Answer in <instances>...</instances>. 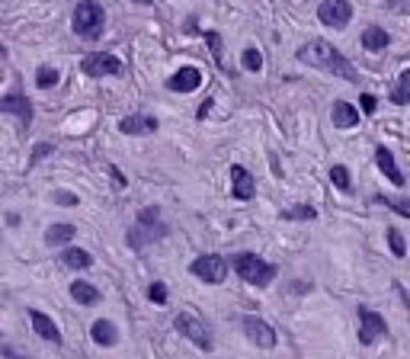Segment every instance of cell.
<instances>
[{"instance_id": "6da1fadb", "label": "cell", "mask_w": 410, "mask_h": 359, "mask_svg": "<svg viewBox=\"0 0 410 359\" xmlns=\"http://www.w3.org/2000/svg\"><path fill=\"white\" fill-rule=\"evenodd\" d=\"M298 61L308 64V68H314V71H324V74L343 77L346 83H356L359 80L356 68H352V64L343 58V51L333 48V45L324 42V38H311V42L301 45V48H298Z\"/></svg>"}, {"instance_id": "7a4b0ae2", "label": "cell", "mask_w": 410, "mask_h": 359, "mask_svg": "<svg viewBox=\"0 0 410 359\" xmlns=\"http://www.w3.org/2000/svg\"><path fill=\"white\" fill-rule=\"evenodd\" d=\"M167 231H170V228H167L160 209H157V205H147V209L138 215V222L132 224V231H128L125 241H128V247H132V250H144L147 244L164 241Z\"/></svg>"}, {"instance_id": "3957f363", "label": "cell", "mask_w": 410, "mask_h": 359, "mask_svg": "<svg viewBox=\"0 0 410 359\" xmlns=\"http://www.w3.org/2000/svg\"><path fill=\"white\" fill-rule=\"evenodd\" d=\"M231 266H234V273L241 276L247 286H256V288H266L269 282L279 276V269H275V263H266L263 256L250 254V250H243V254H234V260H231Z\"/></svg>"}, {"instance_id": "277c9868", "label": "cell", "mask_w": 410, "mask_h": 359, "mask_svg": "<svg viewBox=\"0 0 410 359\" xmlns=\"http://www.w3.org/2000/svg\"><path fill=\"white\" fill-rule=\"evenodd\" d=\"M70 29L80 38H87V42H96L102 36V29H106V10L96 0H80L74 6V16H70Z\"/></svg>"}, {"instance_id": "5b68a950", "label": "cell", "mask_w": 410, "mask_h": 359, "mask_svg": "<svg viewBox=\"0 0 410 359\" xmlns=\"http://www.w3.org/2000/svg\"><path fill=\"white\" fill-rule=\"evenodd\" d=\"M228 269H231V263L224 260L221 254H202L189 263V273L196 276V279H202L205 286H221V282L228 279Z\"/></svg>"}, {"instance_id": "8992f818", "label": "cell", "mask_w": 410, "mask_h": 359, "mask_svg": "<svg viewBox=\"0 0 410 359\" xmlns=\"http://www.w3.org/2000/svg\"><path fill=\"white\" fill-rule=\"evenodd\" d=\"M173 327H177V333H183V337L189 340V343H196L199 350H205V353H211V350H215V340H211L209 327H205L202 321L196 318V314H189V311L177 314V321H173Z\"/></svg>"}, {"instance_id": "52a82bcc", "label": "cell", "mask_w": 410, "mask_h": 359, "mask_svg": "<svg viewBox=\"0 0 410 359\" xmlns=\"http://www.w3.org/2000/svg\"><path fill=\"white\" fill-rule=\"evenodd\" d=\"M80 71H83V77H93V80H100V77L122 74V71H125V64H122L115 55H109V51H90V55L80 61Z\"/></svg>"}, {"instance_id": "ba28073f", "label": "cell", "mask_w": 410, "mask_h": 359, "mask_svg": "<svg viewBox=\"0 0 410 359\" xmlns=\"http://www.w3.org/2000/svg\"><path fill=\"white\" fill-rule=\"evenodd\" d=\"M388 333V324L384 318L369 305H359V343L362 346H372L375 340H382Z\"/></svg>"}, {"instance_id": "9c48e42d", "label": "cell", "mask_w": 410, "mask_h": 359, "mask_svg": "<svg viewBox=\"0 0 410 359\" xmlns=\"http://www.w3.org/2000/svg\"><path fill=\"white\" fill-rule=\"evenodd\" d=\"M317 19L324 26H330V29H346L352 19V4L349 0H320Z\"/></svg>"}, {"instance_id": "30bf717a", "label": "cell", "mask_w": 410, "mask_h": 359, "mask_svg": "<svg viewBox=\"0 0 410 359\" xmlns=\"http://www.w3.org/2000/svg\"><path fill=\"white\" fill-rule=\"evenodd\" d=\"M241 327H243V333H247L250 343L263 346V350H273V346L279 343V337H275L273 324H266V321L256 318V314H247V318L241 321Z\"/></svg>"}, {"instance_id": "8fae6325", "label": "cell", "mask_w": 410, "mask_h": 359, "mask_svg": "<svg viewBox=\"0 0 410 359\" xmlns=\"http://www.w3.org/2000/svg\"><path fill=\"white\" fill-rule=\"evenodd\" d=\"M0 113H6V115H16L19 119V128H29L32 125V103H29V96H23V93H6L4 100H0Z\"/></svg>"}, {"instance_id": "7c38bea8", "label": "cell", "mask_w": 410, "mask_h": 359, "mask_svg": "<svg viewBox=\"0 0 410 359\" xmlns=\"http://www.w3.org/2000/svg\"><path fill=\"white\" fill-rule=\"evenodd\" d=\"M231 196L241 199V202H247V199L256 196V180H253V173H250L243 164L231 167Z\"/></svg>"}, {"instance_id": "4fadbf2b", "label": "cell", "mask_w": 410, "mask_h": 359, "mask_svg": "<svg viewBox=\"0 0 410 359\" xmlns=\"http://www.w3.org/2000/svg\"><path fill=\"white\" fill-rule=\"evenodd\" d=\"M199 87H202V71L192 68V64H186L177 74L167 77V90H173V93H192V90H199Z\"/></svg>"}, {"instance_id": "5bb4252c", "label": "cell", "mask_w": 410, "mask_h": 359, "mask_svg": "<svg viewBox=\"0 0 410 359\" xmlns=\"http://www.w3.org/2000/svg\"><path fill=\"white\" fill-rule=\"evenodd\" d=\"M160 128V122L154 115H144V113H135V115H125L119 122V132L122 135H154Z\"/></svg>"}, {"instance_id": "9a60e30c", "label": "cell", "mask_w": 410, "mask_h": 359, "mask_svg": "<svg viewBox=\"0 0 410 359\" xmlns=\"http://www.w3.org/2000/svg\"><path fill=\"white\" fill-rule=\"evenodd\" d=\"M29 321H32V331L38 333L42 340H48V343H61V331H58V324L48 318L45 311H38V308H29Z\"/></svg>"}, {"instance_id": "2e32d148", "label": "cell", "mask_w": 410, "mask_h": 359, "mask_svg": "<svg viewBox=\"0 0 410 359\" xmlns=\"http://www.w3.org/2000/svg\"><path fill=\"white\" fill-rule=\"evenodd\" d=\"M330 115H333V128H340V132H349V128L359 125V109L346 100H333Z\"/></svg>"}, {"instance_id": "e0dca14e", "label": "cell", "mask_w": 410, "mask_h": 359, "mask_svg": "<svg viewBox=\"0 0 410 359\" xmlns=\"http://www.w3.org/2000/svg\"><path fill=\"white\" fill-rule=\"evenodd\" d=\"M375 164H378V170H382L394 186H404V183H407V180H404V173H401V167H397V160H394V154H391L384 145L375 147Z\"/></svg>"}, {"instance_id": "ac0fdd59", "label": "cell", "mask_w": 410, "mask_h": 359, "mask_svg": "<svg viewBox=\"0 0 410 359\" xmlns=\"http://www.w3.org/2000/svg\"><path fill=\"white\" fill-rule=\"evenodd\" d=\"M391 45V36L384 26H365L362 29V48L365 51H384Z\"/></svg>"}, {"instance_id": "d6986e66", "label": "cell", "mask_w": 410, "mask_h": 359, "mask_svg": "<svg viewBox=\"0 0 410 359\" xmlns=\"http://www.w3.org/2000/svg\"><path fill=\"white\" fill-rule=\"evenodd\" d=\"M90 337H93L96 346H115L119 343V327H115L112 321H93Z\"/></svg>"}, {"instance_id": "ffe728a7", "label": "cell", "mask_w": 410, "mask_h": 359, "mask_svg": "<svg viewBox=\"0 0 410 359\" xmlns=\"http://www.w3.org/2000/svg\"><path fill=\"white\" fill-rule=\"evenodd\" d=\"M74 237H77V224H70V222H58V224H51V228L45 231V244H48V247L70 244Z\"/></svg>"}, {"instance_id": "44dd1931", "label": "cell", "mask_w": 410, "mask_h": 359, "mask_svg": "<svg viewBox=\"0 0 410 359\" xmlns=\"http://www.w3.org/2000/svg\"><path fill=\"white\" fill-rule=\"evenodd\" d=\"M61 263L68 269H90V266H93V254H90V250H83V247H64Z\"/></svg>"}, {"instance_id": "7402d4cb", "label": "cell", "mask_w": 410, "mask_h": 359, "mask_svg": "<svg viewBox=\"0 0 410 359\" xmlns=\"http://www.w3.org/2000/svg\"><path fill=\"white\" fill-rule=\"evenodd\" d=\"M70 298H74L77 305H96V301H100V288H96L93 282L77 279V282H70Z\"/></svg>"}, {"instance_id": "603a6c76", "label": "cell", "mask_w": 410, "mask_h": 359, "mask_svg": "<svg viewBox=\"0 0 410 359\" xmlns=\"http://www.w3.org/2000/svg\"><path fill=\"white\" fill-rule=\"evenodd\" d=\"M391 103H394V106H407L410 103V68H404L401 74H397V83H394V90H391Z\"/></svg>"}, {"instance_id": "cb8c5ba5", "label": "cell", "mask_w": 410, "mask_h": 359, "mask_svg": "<svg viewBox=\"0 0 410 359\" xmlns=\"http://www.w3.org/2000/svg\"><path fill=\"white\" fill-rule=\"evenodd\" d=\"M241 64H243V71H250V74H260V71H263L260 48H256V45H247V48L241 51Z\"/></svg>"}, {"instance_id": "d4e9b609", "label": "cell", "mask_w": 410, "mask_h": 359, "mask_svg": "<svg viewBox=\"0 0 410 359\" xmlns=\"http://www.w3.org/2000/svg\"><path fill=\"white\" fill-rule=\"evenodd\" d=\"M58 80H61L58 68H48V64H38V68H36V87L38 90H51Z\"/></svg>"}, {"instance_id": "484cf974", "label": "cell", "mask_w": 410, "mask_h": 359, "mask_svg": "<svg viewBox=\"0 0 410 359\" xmlns=\"http://www.w3.org/2000/svg\"><path fill=\"white\" fill-rule=\"evenodd\" d=\"M282 218H285V222H314L317 209H314V205H292V209L282 212Z\"/></svg>"}, {"instance_id": "4316f807", "label": "cell", "mask_w": 410, "mask_h": 359, "mask_svg": "<svg viewBox=\"0 0 410 359\" xmlns=\"http://www.w3.org/2000/svg\"><path fill=\"white\" fill-rule=\"evenodd\" d=\"M330 180H333V186H337V189L340 192H349V170H346V167L343 164H333L330 167Z\"/></svg>"}, {"instance_id": "83f0119b", "label": "cell", "mask_w": 410, "mask_h": 359, "mask_svg": "<svg viewBox=\"0 0 410 359\" xmlns=\"http://www.w3.org/2000/svg\"><path fill=\"white\" fill-rule=\"evenodd\" d=\"M378 202L388 205L391 212H397V215L410 218V199H388V196H378Z\"/></svg>"}, {"instance_id": "f1b7e54d", "label": "cell", "mask_w": 410, "mask_h": 359, "mask_svg": "<svg viewBox=\"0 0 410 359\" xmlns=\"http://www.w3.org/2000/svg\"><path fill=\"white\" fill-rule=\"evenodd\" d=\"M388 247L394 256H404L407 254V244H404V234L397 228H388Z\"/></svg>"}, {"instance_id": "f546056e", "label": "cell", "mask_w": 410, "mask_h": 359, "mask_svg": "<svg viewBox=\"0 0 410 359\" xmlns=\"http://www.w3.org/2000/svg\"><path fill=\"white\" fill-rule=\"evenodd\" d=\"M51 202H55V205H64V209H74V205H80V199H77V192L55 189V192H51Z\"/></svg>"}, {"instance_id": "4dcf8cb0", "label": "cell", "mask_w": 410, "mask_h": 359, "mask_svg": "<svg viewBox=\"0 0 410 359\" xmlns=\"http://www.w3.org/2000/svg\"><path fill=\"white\" fill-rule=\"evenodd\" d=\"M51 151H55V147H51V141H38V145H32V157H29V167L42 164V160L48 157Z\"/></svg>"}, {"instance_id": "1f68e13d", "label": "cell", "mask_w": 410, "mask_h": 359, "mask_svg": "<svg viewBox=\"0 0 410 359\" xmlns=\"http://www.w3.org/2000/svg\"><path fill=\"white\" fill-rule=\"evenodd\" d=\"M205 38H209V45H211V58H215V64H218V68H224V58H221V36H218V32H205Z\"/></svg>"}, {"instance_id": "d6a6232c", "label": "cell", "mask_w": 410, "mask_h": 359, "mask_svg": "<svg viewBox=\"0 0 410 359\" xmlns=\"http://www.w3.org/2000/svg\"><path fill=\"white\" fill-rule=\"evenodd\" d=\"M147 298H151L154 305H167V286L164 282H151V286H147Z\"/></svg>"}, {"instance_id": "836d02e7", "label": "cell", "mask_w": 410, "mask_h": 359, "mask_svg": "<svg viewBox=\"0 0 410 359\" xmlns=\"http://www.w3.org/2000/svg\"><path fill=\"white\" fill-rule=\"evenodd\" d=\"M359 103H362V113H365V115H372V113L378 109V100H375L372 93H362V96H359Z\"/></svg>"}, {"instance_id": "e575fe53", "label": "cell", "mask_w": 410, "mask_h": 359, "mask_svg": "<svg viewBox=\"0 0 410 359\" xmlns=\"http://www.w3.org/2000/svg\"><path fill=\"white\" fill-rule=\"evenodd\" d=\"M109 177H112V183H115V186H119V189H125V186H128L125 173H122V170H119V167H115V164H112V167H109Z\"/></svg>"}, {"instance_id": "d590c367", "label": "cell", "mask_w": 410, "mask_h": 359, "mask_svg": "<svg viewBox=\"0 0 410 359\" xmlns=\"http://www.w3.org/2000/svg\"><path fill=\"white\" fill-rule=\"evenodd\" d=\"M0 359H29V356L19 353V350H13V346H0Z\"/></svg>"}, {"instance_id": "8d00e7d4", "label": "cell", "mask_w": 410, "mask_h": 359, "mask_svg": "<svg viewBox=\"0 0 410 359\" xmlns=\"http://www.w3.org/2000/svg\"><path fill=\"white\" fill-rule=\"evenodd\" d=\"M211 103L215 100H205L202 106H199V113H196V119H205V115H209V109H211Z\"/></svg>"}, {"instance_id": "74e56055", "label": "cell", "mask_w": 410, "mask_h": 359, "mask_svg": "<svg viewBox=\"0 0 410 359\" xmlns=\"http://www.w3.org/2000/svg\"><path fill=\"white\" fill-rule=\"evenodd\" d=\"M135 4H141V6H151V4H154V0H135Z\"/></svg>"}]
</instances>
